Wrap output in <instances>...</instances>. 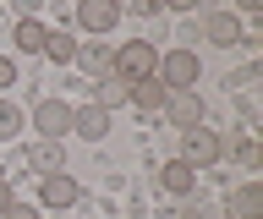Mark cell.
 <instances>
[{"mask_svg":"<svg viewBox=\"0 0 263 219\" xmlns=\"http://www.w3.org/2000/svg\"><path fill=\"white\" fill-rule=\"evenodd\" d=\"M170 93H181V88H197V77H203V61H197L192 50H170L159 55V71H154Z\"/></svg>","mask_w":263,"mask_h":219,"instance_id":"cell-1","label":"cell"},{"mask_svg":"<svg viewBox=\"0 0 263 219\" xmlns=\"http://www.w3.org/2000/svg\"><path fill=\"white\" fill-rule=\"evenodd\" d=\"M154 71H159L154 44H137V38H132V44L115 50V77H121V83H143V77H154Z\"/></svg>","mask_w":263,"mask_h":219,"instance_id":"cell-2","label":"cell"},{"mask_svg":"<svg viewBox=\"0 0 263 219\" xmlns=\"http://www.w3.org/2000/svg\"><path fill=\"white\" fill-rule=\"evenodd\" d=\"M181 159H186L192 170H203V165H219V159H225V143H219V132H203V126L181 132Z\"/></svg>","mask_w":263,"mask_h":219,"instance_id":"cell-3","label":"cell"},{"mask_svg":"<svg viewBox=\"0 0 263 219\" xmlns=\"http://www.w3.org/2000/svg\"><path fill=\"white\" fill-rule=\"evenodd\" d=\"M164 115L176 121V132H192V126H203L209 110H203V93H197V88H181V93L164 99Z\"/></svg>","mask_w":263,"mask_h":219,"instance_id":"cell-4","label":"cell"},{"mask_svg":"<svg viewBox=\"0 0 263 219\" xmlns=\"http://www.w3.org/2000/svg\"><path fill=\"white\" fill-rule=\"evenodd\" d=\"M33 126H39V137H55V143H61V137L71 132V104L66 99H44L33 110Z\"/></svg>","mask_w":263,"mask_h":219,"instance_id":"cell-5","label":"cell"},{"mask_svg":"<svg viewBox=\"0 0 263 219\" xmlns=\"http://www.w3.org/2000/svg\"><path fill=\"white\" fill-rule=\"evenodd\" d=\"M115 22H121V6H115V0H77V28H88V33H110Z\"/></svg>","mask_w":263,"mask_h":219,"instance_id":"cell-6","label":"cell"},{"mask_svg":"<svg viewBox=\"0 0 263 219\" xmlns=\"http://www.w3.org/2000/svg\"><path fill=\"white\" fill-rule=\"evenodd\" d=\"M203 33H209V44H219V50H225V44H241L247 28H241V17H236V11H209V17H203Z\"/></svg>","mask_w":263,"mask_h":219,"instance_id":"cell-7","label":"cell"},{"mask_svg":"<svg viewBox=\"0 0 263 219\" xmlns=\"http://www.w3.org/2000/svg\"><path fill=\"white\" fill-rule=\"evenodd\" d=\"M77 197H82V186L71 175H39V203L44 208H71Z\"/></svg>","mask_w":263,"mask_h":219,"instance_id":"cell-8","label":"cell"},{"mask_svg":"<svg viewBox=\"0 0 263 219\" xmlns=\"http://www.w3.org/2000/svg\"><path fill=\"white\" fill-rule=\"evenodd\" d=\"M71 132H77V137H88V143L110 137V110H99V104L88 99L82 110H71Z\"/></svg>","mask_w":263,"mask_h":219,"instance_id":"cell-9","label":"cell"},{"mask_svg":"<svg viewBox=\"0 0 263 219\" xmlns=\"http://www.w3.org/2000/svg\"><path fill=\"white\" fill-rule=\"evenodd\" d=\"M28 165L39 170V175H61V165H66V148L55 143V137H39V143H33V153H28Z\"/></svg>","mask_w":263,"mask_h":219,"instance_id":"cell-10","label":"cell"},{"mask_svg":"<svg viewBox=\"0 0 263 219\" xmlns=\"http://www.w3.org/2000/svg\"><path fill=\"white\" fill-rule=\"evenodd\" d=\"M159 186H164V192H176V197H192V186H197V170L186 165V159H170V165L159 170Z\"/></svg>","mask_w":263,"mask_h":219,"instance_id":"cell-11","label":"cell"},{"mask_svg":"<svg viewBox=\"0 0 263 219\" xmlns=\"http://www.w3.org/2000/svg\"><path fill=\"white\" fill-rule=\"evenodd\" d=\"M164 99H170V88L159 83V77H143V83H132L126 104H137V110H164Z\"/></svg>","mask_w":263,"mask_h":219,"instance_id":"cell-12","label":"cell"},{"mask_svg":"<svg viewBox=\"0 0 263 219\" xmlns=\"http://www.w3.org/2000/svg\"><path fill=\"white\" fill-rule=\"evenodd\" d=\"M11 44L22 55H44V22H39V17H22V22H16V33H11Z\"/></svg>","mask_w":263,"mask_h":219,"instance_id":"cell-13","label":"cell"},{"mask_svg":"<svg viewBox=\"0 0 263 219\" xmlns=\"http://www.w3.org/2000/svg\"><path fill=\"white\" fill-rule=\"evenodd\" d=\"M230 208H236V219H263V186L247 181L236 197H230Z\"/></svg>","mask_w":263,"mask_h":219,"instance_id":"cell-14","label":"cell"},{"mask_svg":"<svg viewBox=\"0 0 263 219\" xmlns=\"http://www.w3.org/2000/svg\"><path fill=\"white\" fill-rule=\"evenodd\" d=\"M126 93H132V83H121V77H104V83L93 88V104H99V110H121V104H126Z\"/></svg>","mask_w":263,"mask_h":219,"instance_id":"cell-15","label":"cell"},{"mask_svg":"<svg viewBox=\"0 0 263 219\" xmlns=\"http://www.w3.org/2000/svg\"><path fill=\"white\" fill-rule=\"evenodd\" d=\"M44 55L66 66V61H77V38L71 33H44Z\"/></svg>","mask_w":263,"mask_h":219,"instance_id":"cell-16","label":"cell"},{"mask_svg":"<svg viewBox=\"0 0 263 219\" xmlns=\"http://www.w3.org/2000/svg\"><path fill=\"white\" fill-rule=\"evenodd\" d=\"M16 132H22V110L11 99H0V143H11Z\"/></svg>","mask_w":263,"mask_h":219,"instance_id":"cell-17","label":"cell"},{"mask_svg":"<svg viewBox=\"0 0 263 219\" xmlns=\"http://www.w3.org/2000/svg\"><path fill=\"white\" fill-rule=\"evenodd\" d=\"M236 159H241V170H258V143H252V137H247V143H236Z\"/></svg>","mask_w":263,"mask_h":219,"instance_id":"cell-18","label":"cell"},{"mask_svg":"<svg viewBox=\"0 0 263 219\" xmlns=\"http://www.w3.org/2000/svg\"><path fill=\"white\" fill-rule=\"evenodd\" d=\"M121 6H132L137 17H159V11H164V0H121Z\"/></svg>","mask_w":263,"mask_h":219,"instance_id":"cell-19","label":"cell"},{"mask_svg":"<svg viewBox=\"0 0 263 219\" xmlns=\"http://www.w3.org/2000/svg\"><path fill=\"white\" fill-rule=\"evenodd\" d=\"M0 219H44V214H39L33 203H11V208H6V214H0Z\"/></svg>","mask_w":263,"mask_h":219,"instance_id":"cell-20","label":"cell"},{"mask_svg":"<svg viewBox=\"0 0 263 219\" xmlns=\"http://www.w3.org/2000/svg\"><path fill=\"white\" fill-rule=\"evenodd\" d=\"M11 83H16V66L6 61V55H0V88H11Z\"/></svg>","mask_w":263,"mask_h":219,"instance_id":"cell-21","label":"cell"},{"mask_svg":"<svg viewBox=\"0 0 263 219\" xmlns=\"http://www.w3.org/2000/svg\"><path fill=\"white\" fill-rule=\"evenodd\" d=\"M11 203H16V197H11V181H6V175H0V214H6V208H11Z\"/></svg>","mask_w":263,"mask_h":219,"instance_id":"cell-22","label":"cell"},{"mask_svg":"<svg viewBox=\"0 0 263 219\" xmlns=\"http://www.w3.org/2000/svg\"><path fill=\"white\" fill-rule=\"evenodd\" d=\"M16 11H22V17H33V11H39V6H44V0H11Z\"/></svg>","mask_w":263,"mask_h":219,"instance_id":"cell-23","label":"cell"},{"mask_svg":"<svg viewBox=\"0 0 263 219\" xmlns=\"http://www.w3.org/2000/svg\"><path fill=\"white\" fill-rule=\"evenodd\" d=\"M170 11H192V6H203V0H164Z\"/></svg>","mask_w":263,"mask_h":219,"instance_id":"cell-24","label":"cell"},{"mask_svg":"<svg viewBox=\"0 0 263 219\" xmlns=\"http://www.w3.org/2000/svg\"><path fill=\"white\" fill-rule=\"evenodd\" d=\"M236 6H241L247 17H258V11H263V0H236Z\"/></svg>","mask_w":263,"mask_h":219,"instance_id":"cell-25","label":"cell"},{"mask_svg":"<svg viewBox=\"0 0 263 219\" xmlns=\"http://www.w3.org/2000/svg\"><path fill=\"white\" fill-rule=\"evenodd\" d=\"M186 219H214V214H209V208H186Z\"/></svg>","mask_w":263,"mask_h":219,"instance_id":"cell-26","label":"cell"},{"mask_svg":"<svg viewBox=\"0 0 263 219\" xmlns=\"http://www.w3.org/2000/svg\"><path fill=\"white\" fill-rule=\"evenodd\" d=\"M115 6H121V0H115Z\"/></svg>","mask_w":263,"mask_h":219,"instance_id":"cell-27","label":"cell"}]
</instances>
